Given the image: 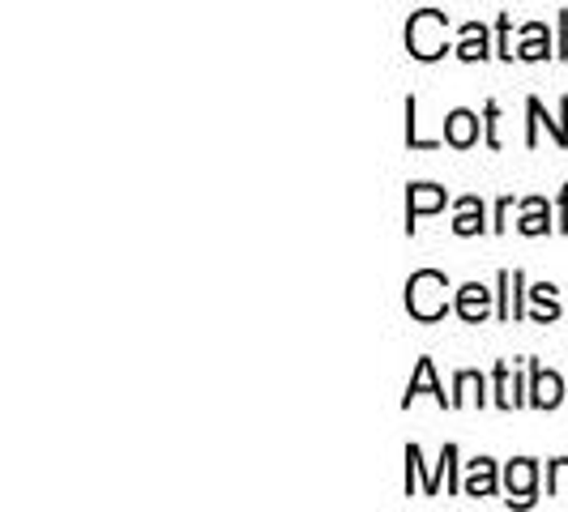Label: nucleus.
Here are the masks:
<instances>
[{
  "mask_svg": "<svg viewBox=\"0 0 568 512\" xmlns=\"http://www.w3.org/2000/svg\"><path fill=\"white\" fill-rule=\"evenodd\" d=\"M449 278L440 274V269H419V274H410V283H406V313L415 316V320H440V316L449 313Z\"/></svg>",
  "mask_w": 568,
  "mask_h": 512,
  "instance_id": "obj_1",
  "label": "nucleus"
},
{
  "mask_svg": "<svg viewBox=\"0 0 568 512\" xmlns=\"http://www.w3.org/2000/svg\"><path fill=\"white\" fill-rule=\"evenodd\" d=\"M445 30H449V18H445V13L419 9V13L410 18V27H406V52L415 60H440L445 52H454L449 39H445Z\"/></svg>",
  "mask_w": 568,
  "mask_h": 512,
  "instance_id": "obj_2",
  "label": "nucleus"
},
{
  "mask_svg": "<svg viewBox=\"0 0 568 512\" xmlns=\"http://www.w3.org/2000/svg\"><path fill=\"white\" fill-rule=\"evenodd\" d=\"M505 487H509V504H535V487H539V465L530 457H517L505 470Z\"/></svg>",
  "mask_w": 568,
  "mask_h": 512,
  "instance_id": "obj_3",
  "label": "nucleus"
},
{
  "mask_svg": "<svg viewBox=\"0 0 568 512\" xmlns=\"http://www.w3.org/2000/svg\"><path fill=\"white\" fill-rule=\"evenodd\" d=\"M445 201H449V193L436 188V184H410V193H406V231L415 235V223H419L424 214L445 209Z\"/></svg>",
  "mask_w": 568,
  "mask_h": 512,
  "instance_id": "obj_4",
  "label": "nucleus"
},
{
  "mask_svg": "<svg viewBox=\"0 0 568 512\" xmlns=\"http://www.w3.org/2000/svg\"><path fill=\"white\" fill-rule=\"evenodd\" d=\"M526 112H530V133H526V145H539V124H547L551 142L565 150L568 145V99H560V120H547L539 99H526Z\"/></svg>",
  "mask_w": 568,
  "mask_h": 512,
  "instance_id": "obj_5",
  "label": "nucleus"
},
{
  "mask_svg": "<svg viewBox=\"0 0 568 512\" xmlns=\"http://www.w3.org/2000/svg\"><path fill=\"white\" fill-rule=\"evenodd\" d=\"M454 313L466 320V325H484L491 316V290L479 283H466L457 286V299H454Z\"/></svg>",
  "mask_w": 568,
  "mask_h": 512,
  "instance_id": "obj_6",
  "label": "nucleus"
},
{
  "mask_svg": "<svg viewBox=\"0 0 568 512\" xmlns=\"http://www.w3.org/2000/svg\"><path fill=\"white\" fill-rule=\"evenodd\" d=\"M560 401H565V380H560L551 368L530 363V406H539V410H556Z\"/></svg>",
  "mask_w": 568,
  "mask_h": 512,
  "instance_id": "obj_7",
  "label": "nucleus"
},
{
  "mask_svg": "<svg viewBox=\"0 0 568 512\" xmlns=\"http://www.w3.org/2000/svg\"><path fill=\"white\" fill-rule=\"evenodd\" d=\"M445 142L454 145V150H470V145L479 142V115L466 112V107L445 115Z\"/></svg>",
  "mask_w": 568,
  "mask_h": 512,
  "instance_id": "obj_8",
  "label": "nucleus"
},
{
  "mask_svg": "<svg viewBox=\"0 0 568 512\" xmlns=\"http://www.w3.org/2000/svg\"><path fill=\"white\" fill-rule=\"evenodd\" d=\"M419 393H432V398L440 401V406H449V410H454V398H445V389L436 385V363H432V359H419V368H415L410 385H406V398H402V406H410V401L419 398Z\"/></svg>",
  "mask_w": 568,
  "mask_h": 512,
  "instance_id": "obj_9",
  "label": "nucleus"
},
{
  "mask_svg": "<svg viewBox=\"0 0 568 512\" xmlns=\"http://www.w3.org/2000/svg\"><path fill=\"white\" fill-rule=\"evenodd\" d=\"M462 495H475V500H484V495H496V461H491V457H479V461H470V470H466V483H462Z\"/></svg>",
  "mask_w": 568,
  "mask_h": 512,
  "instance_id": "obj_10",
  "label": "nucleus"
},
{
  "mask_svg": "<svg viewBox=\"0 0 568 512\" xmlns=\"http://www.w3.org/2000/svg\"><path fill=\"white\" fill-rule=\"evenodd\" d=\"M454 231L462 239H470V235H484L487 231V214H484V201L479 197H457V218H454Z\"/></svg>",
  "mask_w": 568,
  "mask_h": 512,
  "instance_id": "obj_11",
  "label": "nucleus"
},
{
  "mask_svg": "<svg viewBox=\"0 0 568 512\" xmlns=\"http://www.w3.org/2000/svg\"><path fill=\"white\" fill-rule=\"evenodd\" d=\"M454 57H462V60H487L491 57L484 22H466V27H462V43L454 48Z\"/></svg>",
  "mask_w": 568,
  "mask_h": 512,
  "instance_id": "obj_12",
  "label": "nucleus"
},
{
  "mask_svg": "<svg viewBox=\"0 0 568 512\" xmlns=\"http://www.w3.org/2000/svg\"><path fill=\"white\" fill-rule=\"evenodd\" d=\"M521 235H547L551 231V209H547V201L542 197H530L521 201V223H517Z\"/></svg>",
  "mask_w": 568,
  "mask_h": 512,
  "instance_id": "obj_13",
  "label": "nucleus"
},
{
  "mask_svg": "<svg viewBox=\"0 0 568 512\" xmlns=\"http://www.w3.org/2000/svg\"><path fill=\"white\" fill-rule=\"evenodd\" d=\"M466 401H479L484 406V376L479 371H457L454 380V410L457 406H466Z\"/></svg>",
  "mask_w": 568,
  "mask_h": 512,
  "instance_id": "obj_14",
  "label": "nucleus"
},
{
  "mask_svg": "<svg viewBox=\"0 0 568 512\" xmlns=\"http://www.w3.org/2000/svg\"><path fill=\"white\" fill-rule=\"evenodd\" d=\"M547 52H551V34H547L542 22H530V27H526V43L517 48V57L521 60H547Z\"/></svg>",
  "mask_w": 568,
  "mask_h": 512,
  "instance_id": "obj_15",
  "label": "nucleus"
},
{
  "mask_svg": "<svg viewBox=\"0 0 568 512\" xmlns=\"http://www.w3.org/2000/svg\"><path fill=\"white\" fill-rule=\"evenodd\" d=\"M530 299L539 304V313H535V320H539V325H547V320H560V304H556V286H551V283L535 286V290H530Z\"/></svg>",
  "mask_w": 568,
  "mask_h": 512,
  "instance_id": "obj_16",
  "label": "nucleus"
},
{
  "mask_svg": "<svg viewBox=\"0 0 568 512\" xmlns=\"http://www.w3.org/2000/svg\"><path fill=\"white\" fill-rule=\"evenodd\" d=\"M406 145L410 150H436L440 142H427V137H419V120H415V94L406 99Z\"/></svg>",
  "mask_w": 568,
  "mask_h": 512,
  "instance_id": "obj_17",
  "label": "nucleus"
},
{
  "mask_svg": "<svg viewBox=\"0 0 568 512\" xmlns=\"http://www.w3.org/2000/svg\"><path fill=\"white\" fill-rule=\"evenodd\" d=\"M547 495H568V457L547 465Z\"/></svg>",
  "mask_w": 568,
  "mask_h": 512,
  "instance_id": "obj_18",
  "label": "nucleus"
},
{
  "mask_svg": "<svg viewBox=\"0 0 568 512\" xmlns=\"http://www.w3.org/2000/svg\"><path fill=\"white\" fill-rule=\"evenodd\" d=\"M496 120H500V103H487L484 107V129H487V145L500 150V137H496Z\"/></svg>",
  "mask_w": 568,
  "mask_h": 512,
  "instance_id": "obj_19",
  "label": "nucleus"
},
{
  "mask_svg": "<svg viewBox=\"0 0 568 512\" xmlns=\"http://www.w3.org/2000/svg\"><path fill=\"white\" fill-rule=\"evenodd\" d=\"M513 209V197H500V205H496V223H491V231H505V218H509Z\"/></svg>",
  "mask_w": 568,
  "mask_h": 512,
  "instance_id": "obj_20",
  "label": "nucleus"
},
{
  "mask_svg": "<svg viewBox=\"0 0 568 512\" xmlns=\"http://www.w3.org/2000/svg\"><path fill=\"white\" fill-rule=\"evenodd\" d=\"M560 231H568V184L565 193H560Z\"/></svg>",
  "mask_w": 568,
  "mask_h": 512,
  "instance_id": "obj_21",
  "label": "nucleus"
}]
</instances>
